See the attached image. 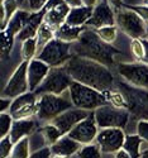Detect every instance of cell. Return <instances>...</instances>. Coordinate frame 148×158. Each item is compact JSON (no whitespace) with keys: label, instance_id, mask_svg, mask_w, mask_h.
Segmentation results:
<instances>
[{"label":"cell","instance_id":"cell-11","mask_svg":"<svg viewBox=\"0 0 148 158\" xmlns=\"http://www.w3.org/2000/svg\"><path fill=\"white\" fill-rule=\"evenodd\" d=\"M118 72L129 85L148 90V64L143 62L119 63Z\"/></svg>","mask_w":148,"mask_h":158},{"label":"cell","instance_id":"cell-33","mask_svg":"<svg viewBox=\"0 0 148 158\" xmlns=\"http://www.w3.org/2000/svg\"><path fill=\"white\" fill-rule=\"evenodd\" d=\"M13 123H14V119L9 113L0 114V138H5L10 134Z\"/></svg>","mask_w":148,"mask_h":158},{"label":"cell","instance_id":"cell-50","mask_svg":"<svg viewBox=\"0 0 148 158\" xmlns=\"http://www.w3.org/2000/svg\"><path fill=\"white\" fill-rule=\"evenodd\" d=\"M146 39H148V23H147V28H146Z\"/></svg>","mask_w":148,"mask_h":158},{"label":"cell","instance_id":"cell-7","mask_svg":"<svg viewBox=\"0 0 148 158\" xmlns=\"http://www.w3.org/2000/svg\"><path fill=\"white\" fill-rule=\"evenodd\" d=\"M72 81H74L72 77L70 76L69 71L66 70L65 66L51 67L44 81L34 91V94L36 95H44V94L62 95L66 90L70 89Z\"/></svg>","mask_w":148,"mask_h":158},{"label":"cell","instance_id":"cell-2","mask_svg":"<svg viewBox=\"0 0 148 158\" xmlns=\"http://www.w3.org/2000/svg\"><path fill=\"white\" fill-rule=\"evenodd\" d=\"M72 56H80L100 62L105 66H112L116 55H120V51L115 49L112 44L104 42L98 35L95 29L85 28L78 41L72 44Z\"/></svg>","mask_w":148,"mask_h":158},{"label":"cell","instance_id":"cell-13","mask_svg":"<svg viewBox=\"0 0 148 158\" xmlns=\"http://www.w3.org/2000/svg\"><path fill=\"white\" fill-rule=\"evenodd\" d=\"M125 135L120 128H105L99 130L96 142L104 153H116L123 149Z\"/></svg>","mask_w":148,"mask_h":158},{"label":"cell","instance_id":"cell-43","mask_svg":"<svg viewBox=\"0 0 148 158\" xmlns=\"http://www.w3.org/2000/svg\"><path fill=\"white\" fill-rule=\"evenodd\" d=\"M63 3H65V0H48V3L44 6V10H51V9L56 8V6H58Z\"/></svg>","mask_w":148,"mask_h":158},{"label":"cell","instance_id":"cell-47","mask_svg":"<svg viewBox=\"0 0 148 158\" xmlns=\"http://www.w3.org/2000/svg\"><path fill=\"white\" fill-rule=\"evenodd\" d=\"M82 4H84L85 6H91V8H94V6H96V5L99 4V0H82Z\"/></svg>","mask_w":148,"mask_h":158},{"label":"cell","instance_id":"cell-36","mask_svg":"<svg viewBox=\"0 0 148 158\" xmlns=\"http://www.w3.org/2000/svg\"><path fill=\"white\" fill-rule=\"evenodd\" d=\"M78 158H100V151L94 144H86L80 149Z\"/></svg>","mask_w":148,"mask_h":158},{"label":"cell","instance_id":"cell-18","mask_svg":"<svg viewBox=\"0 0 148 158\" xmlns=\"http://www.w3.org/2000/svg\"><path fill=\"white\" fill-rule=\"evenodd\" d=\"M71 8L67 5L66 3L53 8L51 10H46V14H44V23L51 27L53 31H57L60 29L62 25L66 23L67 20V15H69Z\"/></svg>","mask_w":148,"mask_h":158},{"label":"cell","instance_id":"cell-45","mask_svg":"<svg viewBox=\"0 0 148 158\" xmlns=\"http://www.w3.org/2000/svg\"><path fill=\"white\" fill-rule=\"evenodd\" d=\"M108 4H109L112 8H115L116 10L122 9V6H123L122 0H108Z\"/></svg>","mask_w":148,"mask_h":158},{"label":"cell","instance_id":"cell-5","mask_svg":"<svg viewBox=\"0 0 148 158\" xmlns=\"http://www.w3.org/2000/svg\"><path fill=\"white\" fill-rule=\"evenodd\" d=\"M75 108L71 99H67L62 95L44 94L41 95L38 100V119L43 122H52L58 115Z\"/></svg>","mask_w":148,"mask_h":158},{"label":"cell","instance_id":"cell-3","mask_svg":"<svg viewBox=\"0 0 148 158\" xmlns=\"http://www.w3.org/2000/svg\"><path fill=\"white\" fill-rule=\"evenodd\" d=\"M69 95L75 108L87 111H95L103 105L109 104L104 93L77 81H72L69 89Z\"/></svg>","mask_w":148,"mask_h":158},{"label":"cell","instance_id":"cell-1","mask_svg":"<svg viewBox=\"0 0 148 158\" xmlns=\"http://www.w3.org/2000/svg\"><path fill=\"white\" fill-rule=\"evenodd\" d=\"M74 81L94 87L101 93L113 90L114 77L109 67L90 58L72 56L65 64Z\"/></svg>","mask_w":148,"mask_h":158},{"label":"cell","instance_id":"cell-26","mask_svg":"<svg viewBox=\"0 0 148 158\" xmlns=\"http://www.w3.org/2000/svg\"><path fill=\"white\" fill-rule=\"evenodd\" d=\"M142 139L139 135H128L125 137L124 140V146L123 149L133 158H139L141 153H139V147H141Z\"/></svg>","mask_w":148,"mask_h":158},{"label":"cell","instance_id":"cell-42","mask_svg":"<svg viewBox=\"0 0 148 158\" xmlns=\"http://www.w3.org/2000/svg\"><path fill=\"white\" fill-rule=\"evenodd\" d=\"M11 102H13V99L2 98V100H0V110H2V113H6V110L9 111V109L11 106Z\"/></svg>","mask_w":148,"mask_h":158},{"label":"cell","instance_id":"cell-15","mask_svg":"<svg viewBox=\"0 0 148 158\" xmlns=\"http://www.w3.org/2000/svg\"><path fill=\"white\" fill-rule=\"evenodd\" d=\"M115 24H116L115 13L113 8L108 3L101 2L96 6H94L92 15L85 27L91 29H100L103 27H109V25H115Z\"/></svg>","mask_w":148,"mask_h":158},{"label":"cell","instance_id":"cell-17","mask_svg":"<svg viewBox=\"0 0 148 158\" xmlns=\"http://www.w3.org/2000/svg\"><path fill=\"white\" fill-rule=\"evenodd\" d=\"M51 67L44 63L43 61L33 58L28 62V70H27V76H28V84H29V91H34L42 85L44 78L47 77Z\"/></svg>","mask_w":148,"mask_h":158},{"label":"cell","instance_id":"cell-40","mask_svg":"<svg viewBox=\"0 0 148 158\" xmlns=\"http://www.w3.org/2000/svg\"><path fill=\"white\" fill-rule=\"evenodd\" d=\"M137 135H139L141 139L148 142V120H138Z\"/></svg>","mask_w":148,"mask_h":158},{"label":"cell","instance_id":"cell-54","mask_svg":"<svg viewBox=\"0 0 148 158\" xmlns=\"http://www.w3.org/2000/svg\"><path fill=\"white\" fill-rule=\"evenodd\" d=\"M57 158H62V157H57Z\"/></svg>","mask_w":148,"mask_h":158},{"label":"cell","instance_id":"cell-29","mask_svg":"<svg viewBox=\"0 0 148 158\" xmlns=\"http://www.w3.org/2000/svg\"><path fill=\"white\" fill-rule=\"evenodd\" d=\"M108 102L115 108H120V109H127V102L123 96V94L120 93L119 90H109L104 93Z\"/></svg>","mask_w":148,"mask_h":158},{"label":"cell","instance_id":"cell-34","mask_svg":"<svg viewBox=\"0 0 148 158\" xmlns=\"http://www.w3.org/2000/svg\"><path fill=\"white\" fill-rule=\"evenodd\" d=\"M13 43H14V37L9 35L6 32H2V60L3 61L9 58L10 52L13 49Z\"/></svg>","mask_w":148,"mask_h":158},{"label":"cell","instance_id":"cell-14","mask_svg":"<svg viewBox=\"0 0 148 158\" xmlns=\"http://www.w3.org/2000/svg\"><path fill=\"white\" fill-rule=\"evenodd\" d=\"M98 133L99 131H98V124L95 120V115H94V111H91V114L87 118H85L84 120L80 122L70 133L66 135L75 139L80 144H91V142L94 139H96Z\"/></svg>","mask_w":148,"mask_h":158},{"label":"cell","instance_id":"cell-20","mask_svg":"<svg viewBox=\"0 0 148 158\" xmlns=\"http://www.w3.org/2000/svg\"><path fill=\"white\" fill-rule=\"evenodd\" d=\"M38 127L37 120L34 119H20V120H14L10 130L9 137L11 138L13 143H18L20 139L28 137L29 134H32L36 130V128Z\"/></svg>","mask_w":148,"mask_h":158},{"label":"cell","instance_id":"cell-48","mask_svg":"<svg viewBox=\"0 0 148 158\" xmlns=\"http://www.w3.org/2000/svg\"><path fill=\"white\" fill-rule=\"evenodd\" d=\"M115 158H133V157H130L124 149H120L119 152L115 153Z\"/></svg>","mask_w":148,"mask_h":158},{"label":"cell","instance_id":"cell-38","mask_svg":"<svg viewBox=\"0 0 148 158\" xmlns=\"http://www.w3.org/2000/svg\"><path fill=\"white\" fill-rule=\"evenodd\" d=\"M13 147H14V143H13L9 135L2 138V142H0V158H6L8 156H10Z\"/></svg>","mask_w":148,"mask_h":158},{"label":"cell","instance_id":"cell-9","mask_svg":"<svg viewBox=\"0 0 148 158\" xmlns=\"http://www.w3.org/2000/svg\"><path fill=\"white\" fill-rule=\"evenodd\" d=\"M95 120L99 128H120L123 129L129 120V111L127 109L115 108L110 104L103 105L94 111Z\"/></svg>","mask_w":148,"mask_h":158},{"label":"cell","instance_id":"cell-28","mask_svg":"<svg viewBox=\"0 0 148 158\" xmlns=\"http://www.w3.org/2000/svg\"><path fill=\"white\" fill-rule=\"evenodd\" d=\"M29 139L25 137L14 144L10 153V158H29Z\"/></svg>","mask_w":148,"mask_h":158},{"label":"cell","instance_id":"cell-22","mask_svg":"<svg viewBox=\"0 0 148 158\" xmlns=\"http://www.w3.org/2000/svg\"><path fill=\"white\" fill-rule=\"evenodd\" d=\"M94 8L91 6H78V8H72L67 15L66 23L72 25V27H85L86 23L90 20L92 15Z\"/></svg>","mask_w":148,"mask_h":158},{"label":"cell","instance_id":"cell-23","mask_svg":"<svg viewBox=\"0 0 148 158\" xmlns=\"http://www.w3.org/2000/svg\"><path fill=\"white\" fill-rule=\"evenodd\" d=\"M31 14H32V13L28 11V10L19 9L15 14L13 15V18L9 20L6 28L4 31H2V32H6L9 35L15 38V35H18L22 32V29L24 28V25L27 24V22H28Z\"/></svg>","mask_w":148,"mask_h":158},{"label":"cell","instance_id":"cell-24","mask_svg":"<svg viewBox=\"0 0 148 158\" xmlns=\"http://www.w3.org/2000/svg\"><path fill=\"white\" fill-rule=\"evenodd\" d=\"M85 28L86 27H72V25L65 23L60 29L56 31V38L67 43H75L76 41H78Z\"/></svg>","mask_w":148,"mask_h":158},{"label":"cell","instance_id":"cell-19","mask_svg":"<svg viewBox=\"0 0 148 158\" xmlns=\"http://www.w3.org/2000/svg\"><path fill=\"white\" fill-rule=\"evenodd\" d=\"M44 14H46V10H41V11H37V13H32L28 22L24 25V28L22 29V32L18 34V39L22 42L27 41V39H31V38H36L37 33L41 28V25L44 22Z\"/></svg>","mask_w":148,"mask_h":158},{"label":"cell","instance_id":"cell-44","mask_svg":"<svg viewBox=\"0 0 148 158\" xmlns=\"http://www.w3.org/2000/svg\"><path fill=\"white\" fill-rule=\"evenodd\" d=\"M65 3L69 5L71 9L72 8H78V6H82V0H65Z\"/></svg>","mask_w":148,"mask_h":158},{"label":"cell","instance_id":"cell-35","mask_svg":"<svg viewBox=\"0 0 148 158\" xmlns=\"http://www.w3.org/2000/svg\"><path fill=\"white\" fill-rule=\"evenodd\" d=\"M130 52L139 62H142L144 57V44L143 39H132L130 41Z\"/></svg>","mask_w":148,"mask_h":158},{"label":"cell","instance_id":"cell-16","mask_svg":"<svg viewBox=\"0 0 148 158\" xmlns=\"http://www.w3.org/2000/svg\"><path fill=\"white\" fill-rule=\"evenodd\" d=\"M90 114H91V111L72 108L70 110L62 113L61 115H58L55 120H52V124H55L60 129L61 133L63 135H66V134H69L80 122L84 120L85 118H87Z\"/></svg>","mask_w":148,"mask_h":158},{"label":"cell","instance_id":"cell-53","mask_svg":"<svg viewBox=\"0 0 148 158\" xmlns=\"http://www.w3.org/2000/svg\"><path fill=\"white\" fill-rule=\"evenodd\" d=\"M103 2H105V3H108V0H103Z\"/></svg>","mask_w":148,"mask_h":158},{"label":"cell","instance_id":"cell-27","mask_svg":"<svg viewBox=\"0 0 148 158\" xmlns=\"http://www.w3.org/2000/svg\"><path fill=\"white\" fill-rule=\"evenodd\" d=\"M38 55V46H37V38H31L22 42V57L23 61L29 62L33 57Z\"/></svg>","mask_w":148,"mask_h":158},{"label":"cell","instance_id":"cell-25","mask_svg":"<svg viewBox=\"0 0 148 158\" xmlns=\"http://www.w3.org/2000/svg\"><path fill=\"white\" fill-rule=\"evenodd\" d=\"M36 38H37V46H38V53H39L48 42H51L53 38H56V32L43 22Z\"/></svg>","mask_w":148,"mask_h":158},{"label":"cell","instance_id":"cell-46","mask_svg":"<svg viewBox=\"0 0 148 158\" xmlns=\"http://www.w3.org/2000/svg\"><path fill=\"white\" fill-rule=\"evenodd\" d=\"M143 44H144V57H143L142 62L148 64V39H146V38L143 39Z\"/></svg>","mask_w":148,"mask_h":158},{"label":"cell","instance_id":"cell-49","mask_svg":"<svg viewBox=\"0 0 148 158\" xmlns=\"http://www.w3.org/2000/svg\"><path fill=\"white\" fill-rule=\"evenodd\" d=\"M141 158H148V149H147V151H144V152L141 154Z\"/></svg>","mask_w":148,"mask_h":158},{"label":"cell","instance_id":"cell-4","mask_svg":"<svg viewBox=\"0 0 148 158\" xmlns=\"http://www.w3.org/2000/svg\"><path fill=\"white\" fill-rule=\"evenodd\" d=\"M118 90L125 99L129 114L138 120H148V90L132 86L128 82H118Z\"/></svg>","mask_w":148,"mask_h":158},{"label":"cell","instance_id":"cell-10","mask_svg":"<svg viewBox=\"0 0 148 158\" xmlns=\"http://www.w3.org/2000/svg\"><path fill=\"white\" fill-rule=\"evenodd\" d=\"M27 70H28V62L23 61L15 71L10 76L9 81L6 82L3 90V98L8 99H15L20 95L29 93V84H28V76H27Z\"/></svg>","mask_w":148,"mask_h":158},{"label":"cell","instance_id":"cell-6","mask_svg":"<svg viewBox=\"0 0 148 158\" xmlns=\"http://www.w3.org/2000/svg\"><path fill=\"white\" fill-rule=\"evenodd\" d=\"M71 48V43L63 42L58 38H53L37 55V58L47 63L49 67H61L72 57Z\"/></svg>","mask_w":148,"mask_h":158},{"label":"cell","instance_id":"cell-39","mask_svg":"<svg viewBox=\"0 0 148 158\" xmlns=\"http://www.w3.org/2000/svg\"><path fill=\"white\" fill-rule=\"evenodd\" d=\"M127 8H129L130 10H133L134 13H137V14L146 22V23H148V5H129V6H127Z\"/></svg>","mask_w":148,"mask_h":158},{"label":"cell","instance_id":"cell-31","mask_svg":"<svg viewBox=\"0 0 148 158\" xmlns=\"http://www.w3.org/2000/svg\"><path fill=\"white\" fill-rule=\"evenodd\" d=\"M19 6L20 5L18 3V0H2L0 8H3L5 11V27H4V29L6 28V25H8L9 20L13 18V15L19 10Z\"/></svg>","mask_w":148,"mask_h":158},{"label":"cell","instance_id":"cell-30","mask_svg":"<svg viewBox=\"0 0 148 158\" xmlns=\"http://www.w3.org/2000/svg\"><path fill=\"white\" fill-rule=\"evenodd\" d=\"M42 133H43L46 140L51 144V146H53L56 142H58L63 137V134L60 131V129L55 124H52V123H49V124H47V125L43 127Z\"/></svg>","mask_w":148,"mask_h":158},{"label":"cell","instance_id":"cell-12","mask_svg":"<svg viewBox=\"0 0 148 158\" xmlns=\"http://www.w3.org/2000/svg\"><path fill=\"white\" fill-rule=\"evenodd\" d=\"M14 120L20 119H31L34 115L38 114V100L37 95L32 91L24 95H20L15 99H13L11 106L8 111Z\"/></svg>","mask_w":148,"mask_h":158},{"label":"cell","instance_id":"cell-41","mask_svg":"<svg viewBox=\"0 0 148 158\" xmlns=\"http://www.w3.org/2000/svg\"><path fill=\"white\" fill-rule=\"evenodd\" d=\"M51 154H52L51 148L46 147V148H42V149L34 152L33 154H31L29 158H51Z\"/></svg>","mask_w":148,"mask_h":158},{"label":"cell","instance_id":"cell-37","mask_svg":"<svg viewBox=\"0 0 148 158\" xmlns=\"http://www.w3.org/2000/svg\"><path fill=\"white\" fill-rule=\"evenodd\" d=\"M47 3L48 0H25L23 5L25 6V10H28L31 13H37L43 10Z\"/></svg>","mask_w":148,"mask_h":158},{"label":"cell","instance_id":"cell-8","mask_svg":"<svg viewBox=\"0 0 148 158\" xmlns=\"http://www.w3.org/2000/svg\"><path fill=\"white\" fill-rule=\"evenodd\" d=\"M116 25L132 39H144L147 23L129 8H122L115 13Z\"/></svg>","mask_w":148,"mask_h":158},{"label":"cell","instance_id":"cell-32","mask_svg":"<svg viewBox=\"0 0 148 158\" xmlns=\"http://www.w3.org/2000/svg\"><path fill=\"white\" fill-rule=\"evenodd\" d=\"M95 32L98 33V35L103 39L104 42L112 44L116 39L118 28L115 27V25H109V27H103L100 29H95Z\"/></svg>","mask_w":148,"mask_h":158},{"label":"cell","instance_id":"cell-51","mask_svg":"<svg viewBox=\"0 0 148 158\" xmlns=\"http://www.w3.org/2000/svg\"><path fill=\"white\" fill-rule=\"evenodd\" d=\"M24 2H25V0H18V3H19V5H20V6H23Z\"/></svg>","mask_w":148,"mask_h":158},{"label":"cell","instance_id":"cell-21","mask_svg":"<svg viewBox=\"0 0 148 158\" xmlns=\"http://www.w3.org/2000/svg\"><path fill=\"white\" fill-rule=\"evenodd\" d=\"M81 149L80 143L76 142L75 139L70 138L69 135H63L58 142H56L53 146H51L52 153L57 157H69L76 153L77 151Z\"/></svg>","mask_w":148,"mask_h":158},{"label":"cell","instance_id":"cell-52","mask_svg":"<svg viewBox=\"0 0 148 158\" xmlns=\"http://www.w3.org/2000/svg\"><path fill=\"white\" fill-rule=\"evenodd\" d=\"M143 4L144 5H148V0H143Z\"/></svg>","mask_w":148,"mask_h":158}]
</instances>
